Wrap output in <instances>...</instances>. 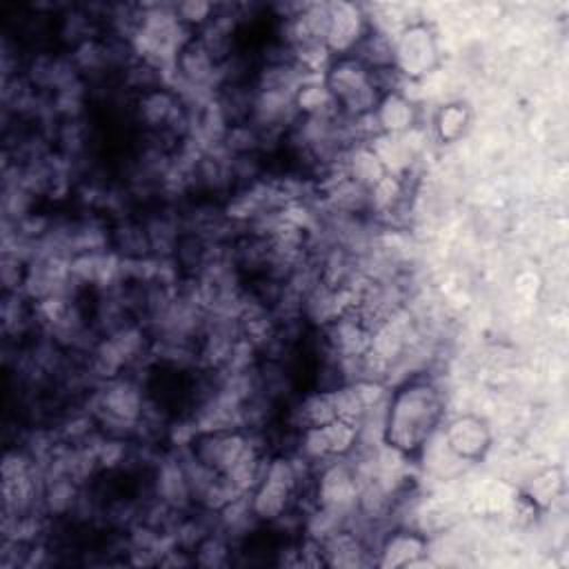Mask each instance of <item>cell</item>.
<instances>
[{"mask_svg": "<svg viewBox=\"0 0 569 569\" xmlns=\"http://www.w3.org/2000/svg\"><path fill=\"white\" fill-rule=\"evenodd\" d=\"M438 64V44L427 24H409L393 40V67L407 78H420Z\"/></svg>", "mask_w": 569, "mask_h": 569, "instance_id": "2", "label": "cell"}, {"mask_svg": "<svg viewBox=\"0 0 569 569\" xmlns=\"http://www.w3.org/2000/svg\"><path fill=\"white\" fill-rule=\"evenodd\" d=\"M467 122H469V111L465 109V104H458V102L445 104L436 113V131L445 142L458 140L467 129Z\"/></svg>", "mask_w": 569, "mask_h": 569, "instance_id": "7", "label": "cell"}, {"mask_svg": "<svg viewBox=\"0 0 569 569\" xmlns=\"http://www.w3.org/2000/svg\"><path fill=\"white\" fill-rule=\"evenodd\" d=\"M442 416V398L433 382L413 378L389 393L382 440L398 453H416L436 433Z\"/></svg>", "mask_w": 569, "mask_h": 569, "instance_id": "1", "label": "cell"}, {"mask_svg": "<svg viewBox=\"0 0 569 569\" xmlns=\"http://www.w3.org/2000/svg\"><path fill=\"white\" fill-rule=\"evenodd\" d=\"M367 18L360 13L356 4L349 2H331L329 4V24L325 44L333 56H347L356 49V44L367 33Z\"/></svg>", "mask_w": 569, "mask_h": 569, "instance_id": "3", "label": "cell"}, {"mask_svg": "<svg viewBox=\"0 0 569 569\" xmlns=\"http://www.w3.org/2000/svg\"><path fill=\"white\" fill-rule=\"evenodd\" d=\"M442 438L447 447L465 462H473L482 458L491 442L489 429L476 416H460L451 420L449 427L442 431Z\"/></svg>", "mask_w": 569, "mask_h": 569, "instance_id": "4", "label": "cell"}, {"mask_svg": "<svg viewBox=\"0 0 569 569\" xmlns=\"http://www.w3.org/2000/svg\"><path fill=\"white\" fill-rule=\"evenodd\" d=\"M373 118L380 133L402 136L409 133L416 124V107L402 91L385 93L373 111Z\"/></svg>", "mask_w": 569, "mask_h": 569, "instance_id": "6", "label": "cell"}, {"mask_svg": "<svg viewBox=\"0 0 569 569\" xmlns=\"http://www.w3.org/2000/svg\"><path fill=\"white\" fill-rule=\"evenodd\" d=\"M378 553L380 567H413L427 553V542L416 531H393L382 538Z\"/></svg>", "mask_w": 569, "mask_h": 569, "instance_id": "5", "label": "cell"}]
</instances>
